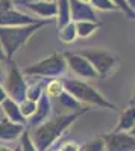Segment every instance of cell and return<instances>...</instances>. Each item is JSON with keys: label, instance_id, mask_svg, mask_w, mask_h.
<instances>
[{"label": "cell", "instance_id": "cell-2", "mask_svg": "<svg viewBox=\"0 0 135 151\" xmlns=\"http://www.w3.org/2000/svg\"><path fill=\"white\" fill-rule=\"evenodd\" d=\"M49 21L41 20L35 24L29 26H18V27H0V44L3 47V52L6 59L11 60L18 50L29 41V38L43 26H46Z\"/></svg>", "mask_w": 135, "mask_h": 151}, {"label": "cell", "instance_id": "cell-34", "mask_svg": "<svg viewBox=\"0 0 135 151\" xmlns=\"http://www.w3.org/2000/svg\"><path fill=\"white\" fill-rule=\"evenodd\" d=\"M131 106H135V86H134V92H132V98H131Z\"/></svg>", "mask_w": 135, "mask_h": 151}, {"label": "cell", "instance_id": "cell-19", "mask_svg": "<svg viewBox=\"0 0 135 151\" xmlns=\"http://www.w3.org/2000/svg\"><path fill=\"white\" fill-rule=\"evenodd\" d=\"M78 38V33H76V26H75V23H68L67 26L64 27H61L59 29V40L65 42V44H70L73 42Z\"/></svg>", "mask_w": 135, "mask_h": 151}, {"label": "cell", "instance_id": "cell-25", "mask_svg": "<svg viewBox=\"0 0 135 151\" xmlns=\"http://www.w3.org/2000/svg\"><path fill=\"white\" fill-rule=\"evenodd\" d=\"M21 151H38L35 148L32 139H30V136H29V132L28 130H24L23 134H21Z\"/></svg>", "mask_w": 135, "mask_h": 151}, {"label": "cell", "instance_id": "cell-7", "mask_svg": "<svg viewBox=\"0 0 135 151\" xmlns=\"http://www.w3.org/2000/svg\"><path fill=\"white\" fill-rule=\"evenodd\" d=\"M108 151H135V136L126 132H112L102 134Z\"/></svg>", "mask_w": 135, "mask_h": 151}, {"label": "cell", "instance_id": "cell-9", "mask_svg": "<svg viewBox=\"0 0 135 151\" xmlns=\"http://www.w3.org/2000/svg\"><path fill=\"white\" fill-rule=\"evenodd\" d=\"M41 21L40 18H33L21 11L9 8L3 14H0V27H18V26H29Z\"/></svg>", "mask_w": 135, "mask_h": 151}, {"label": "cell", "instance_id": "cell-11", "mask_svg": "<svg viewBox=\"0 0 135 151\" xmlns=\"http://www.w3.org/2000/svg\"><path fill=\"white\" fill-rule=\"evenodd\" d=\"M23 5L26 6L32 14H35L40 20L41 18L43 20L53 18V17H56V12H58L55 0H50V2H28V0H24Z\"/></svg>", "mask_w": 135, "mask_h": 151}, {"label": "cell", "instance_id": "cell-17", "mask_svg": "<svg viewBox=\"0 0 135 151\" xmlns=\"http://www.w3.org/2000/svg\"><path fill=\"white\" fill-rule=\"evenodd\" d=\"M56 100H58L56 106L62 109L64 113H67L68 110H78V109L81 107L79 103H78V100H76L75 97H71L68 92H62Z\"/></svg>", "mask_w": 135, "mask_h": 151}, {"label": "cell", "instance_id": "cell-3", "mask_svg": "<svg viewBox=\"0 0 135 151\" xmlns=\"http://www.w3.org/2000/svg\"><path fill=\"white\" fill-rule=\"evenodd\" d=\"M62 82H64L65 91L71 97H75L78 101L87 103V104H94L99 107H106V109H115V106L112 103H109L105 97H102V94H99L88 83L78 80V79H64Z\"/></svg>", "mask_w": 135, "mask_h": 151}, {"label": "cell", "instance_id": "cell-21", "mask_svg": "<svg viewBox=\"0 0 135 151\" xmlns=\"http://www.w3.org/2000/svg\"><path fill=\"white\" fill-rule=\"evenodd\" d=\"M90 5H91V8H93L94 11H102V12L118 11L117 6L112 3V0H91Z\"/></svg>", "mask_w": 135, "mask_h": 151}, {"label": "cell", "instance_id": "cell-29", "mask_svg": "<svg viewBox=\"0 0 135 151\" xmlns=\"http://www.w3.org/2000/svg\"><path fill=\"white\" fill-rule=\"evenodd\" d=\"M6 98V91L0 86V103H3V100Z\"/></svg>", "mask_w": 135, "mask_h": 151}, {"label": "cell", "instance_id": "cell-20", "mask_svg": "<svg viewBox=\"0 0 135 151\" xmlns=\"http://www.w3.org/2000/svg\"><path fill=\"white\" fill-rule=\"evenodd\" d=\"M62 92H65V88H64V82L62 80H58V79H53L52 82H49L46 85V95L47 97H53V98H58Z\"/></svg>", "mask_w": 135, "mask_h": 151}, {"label": "cell", "instance_id": "cell-16", "mask_svg": "<svg viewBox=\"0 0 135 151\" xmlns=\"http://www.w3.org/2000/svg\"><path fill=\"white\" fill-rule=\"evenodd\" d=\"M135 125V106H129L128 109H125L120 115L118 124L114 132H129Z\"/></svg>", "mask_w": 135, "mask_h": 151}, {"label": "cell", "instance_id": "cell-10", "mask_svg": "<svg viewBox=\"0 0 135 151\" xmlns=\"http://www.w3.org/2000/svg\"><path fill=\"white\" fill-rule=\"evenodd\" d=\"M70 2V12H71V21H96L99 23L96 15V11L91 8L90 3L81 2V0H68Z\"/></svg>", "mask_w": 135, "mask_h": 151}, {"label": "cell", "instance_id": "cell-4", "mask_svg": "<svg viewBox=\"0 0 135 151\" xmlns=\"http://www.w3.org/2000/svg\"><path fill=\"white\" fill-rule=\"evenodd\" d=\"M78 53L87 59L93 65V68L97 71V74L102 76V77H108L118 64L117 56L111 52H108V50H105V48H97V47L82 48Z\"/></svg>", "mask_w": 135, "mask_h": 151}, {"label": "cell", "instance_id": "cell-13", "mask_svg": "<svg viewBox=\"0 0 135 151\" xmlns=\"http://www.w3.org/2000/svg\"><path fill=\"white\" fill-rule=\"evenodd\" d=\"M24 132L23 124H15L6 119L0 121V141H15L18 136H21Z\"/></svg>", "mask_w": 135, "mask_h": 151}, {"label": "cell", "instance_id": "cell-27", "mask_svg": "<svg viewBox=\"0 0 135 151\" xmlns=\"http://www.w3.org/2000/svg\"><path fill=\"white\" fill-rule=\"evenodd\" d=\"M61 151H79V147L75 142H65L62 145V150H61Z\"/></svg>", "mask_w": 135, "mask_h": 151}, {"label": "cell", "instance_id": "cell-36", "mask_svg": "<svg viewBox=\"0 0 135 151\" xmlns=\"http://www.w3.org/2000/svg\"><path fill=\"white\" fill-rule=\"evenodd\" d=\"M28 2H50V0H28Z\"/></svg>", "mask_w": 135, "mask_h": 151}, {"label": "cell", "instance_id": "cell-30", "mask_svg": "<svg viewBox=\"0 0 135 151\" xmlns=\"http://www.w3.org/2000/svg\"><path fill=\"white\" fill-rule=\"evenodd\" d=\"M0 60H6V55H5V52H3L2 44H0Z\"/></svg>", "mask_w": 135, "mask_h": 151}, {"label": "cell", "instance_id": "cell-8", "mask_svg": "<svg viewBox=\"0 0 135 151\" xmlns=\"http://www.w3.org/2000/svg\"><path fill=\"white\" fill-rule=\"evenodd\" d=\"M62 55H64V59L67 62V67H70V70L75 73V74L81 76V77H87V79H96V77H99V74H97V71L93 68V65L83 56H81L78 52L76 53L65 52Z\"/></svg>", "mask_w": 135, "mask_h": 151}, {"label": "cell", "instance_id": "cell-26", "mask_svg": "<svg viewBox=\"0 0 135 151\" xmlns=\"http://www.w3.org/2000/svg\"><path fill=\"white\" fill-rule=\"evenodd\" d=\"M112 3L117 6L118 11L125 12V14H126L129 18H135V11L126 3V0H112Z\"/></svg>", "mask_w": 135, "mask_h": 151}, {"label": "cell", "instance_id": "cell-18", "mask_svg": "<svg viewBox=\"0 0 135 151\" xmlns=\"http://www.w3.org/2000/svg\"><path fill=\"white\" fill-rule=\"evenodd\" d=\"M76 26V33L79 38H87L90 35H93L97 27L100 26V23H96V21H78L75 23Z\"/></svg>", "mask_w": 135, "mask_h": 151}, {"label": "cell", "instance_id": "cell-31", "mask_svg": "<svg viewBox=\"0 0 135 151\" xmlns=\"http://www.w3.org/2000/svg\"><path fill=\"white\" fill-rule=\"evenodd\" d=\"M0 151H12V148L6 147L5 144H0Z\"/></svg>", "mask_w": 135, "mask_h": 151}, {"label": "cell", "instance_id": "cell-35", "mask_svg": "<svg viewBox=\"0 0 135 151\" xmlns=\"http://www.w3.org/2000/svg\"><path fill=\"white\" fill-rule=\"evenodd\" d=\"M129 133H131L132 136H135V125H134V127H132V129L129 130Z\"/></svg>", "mask_w": 135, "mask_h": 151}, {"label": "cell", "instance_id": "cell-37", "mask_svg": "<svg viewBox=\"0 0 135 151\" xmlns=\"http://www.w3.org/2000/svg\"><path fill=\"white\" fill-rule=\"evenodd\" d=\"M81 2H85V3H90L91 0H81Z\"/></svg>", "mask_w": 135, "mask_h": 151}, {"label": "cell", "instance_id": "cell-32", "mask_svg": "<svg viewBox=\"0 0 135 151\" xmlns=\"http://www.w3.org/2000/svg\"><path fill=\"white\" fill-rule=\"evenodd\" d=\"M0 82H5V71H3L2 65H0Z\"/></svg>", "mask_w": 135, "mask_h": 151}, {"label": "cell", "instance_id": "cell-22", "mask_svg": "<svg viewBox=\"0 0 135 151\" xmlns=\"http://www.w3.org/2000/svg\"><path fill=\"white\" fill-rule=\"evenodd\" d=\"M43 82H36L33 85H30L26 91V98L32 100V101H38L40 97L43 95Z\"/></svg>", "mask_w": 135, "mask_h": 151}, {"label": "cell", "instance_id": "cell-23", "mask_svg": "<svg viewBox=\"0 0 135 151\" xmlns=\"http://www.w3.org/2000/svg\"><path fill=\"white\" fill-rule=\"evenodd\" d=\"M18 107H20V112H21V115L26 118V121H28V118H30L33 113H35V110H36V101H32V100H24V101H21L20 104H18Z\"/></svg>", "mask_w": 135, "mask_h": 151}, {"label": "cell", "instance_id": "cell-6", "mask_svg": "<svg viewBox=\"0 0 135 151\" xmlns=\"http://www.w3.org/2000/svg\"><path fill=\"white\" fill-rule=\"evenodd\" d=\"M5 82H6V94L11 97V100L17 101L18 104L26 100V91H28L26 82H24L17 65L12 64L11 60H9V68H8Z\"/></svg>", "mask_w": 135, "mask_h": 151}, {"label": "cell", "instance_id": "cell-15", "mask_svg": "<svg viewBox=\"0 0 135 151\" xmlns=\"http://www.w3.org/2000/svg\"><path fill=\"white\" fill-rule=\"evenodd\" d=\"M56 2V23L58 29L67 26L68 23H71V12H70V2L68 0H55Z\"/></svg>", "mask_w": 135, "mask_h": 151}, {"label": "cell", "instance_id": "cell-24", "mask_svg": "<svg viewBox=\"0 0 135 151\" xmlns=\"http://www.w3.org/2000/svg\"><path fill=\"white\" fill-rule=\"evenodd\" d=\"M103 148H105V142L100 136V137H96L94 141L85 144L83 147H81L79 151H103Z\"/></svg>", "mask_w": 135, "mask_h": 151}, {"label": "cell", "instance_id": "cell-12", "mask_svg": "<svg viewBox=\"0 0 135 151\" xmlns=\"http://www.w3.org/2000/svg\"><path fill=\"white\" fill-rule=\"evenodd\" d=\"M50 109H52L50 100H49V97H47L46 94H43V95L40 97V100H38V104H36L35 113H33L30 118H28L26 124H29L30 127H38V125L49 116V112H50Z\"/></svg>", "mask_w": 135, "mask_h": 151}, {"label": "cell", "instance_id": "cell-38", "mask_svg": "<svg viewBox=\"0 0 135 151\" xmlns=\"http://www.w3.org/2000/svg\"><path fill=\"white\" fill-rule=\"evenodd\" d=\"M12 151H21V148H15V150H12Z\"/></svg>", "mask_w": 135, "mask_h": 151}, {"label": "cell", "instance_id": "cell-33", "mask_svg": "<svg viewBox=\"0 0 135 151\" xmlns=\"http://www.w3.org/2000/svg\"><path fill=\"white\" fill-rule=\"evenodd\" d=\"M126 3H128V5H129V6L134 9V11H135V0H126Z\"/></svg>", "mask_w": 135, "mask_h": 151}, {"label": "cell", "instance_id": "cell-1", "mask_svg": "<svg viewBox=\"0 0 135 151\" xmlns=\"http://www.w3.org/2000/svg\"><path fill=\"white\" fill-rule=\"evenodd\" d=\"M83 112L85 110L75 112V113H64V115H58L52 119L46 121L44 124H40L38 127L32 132V136H30L35 148L38 151H46L61 134L64 133V130L67 127H70Z\"/></svg>", "mask_w": 135, "mask_h": 151}, {"label": "cell", "instance_id": "cell-5", "mask_svg": "<svg viewBox=\"0 0 135 151\" xmlns=\"http://www.w3.org/2000/svg\"><path fill=\"white\" fill-rule=\"evenodd\" d=\"M67 68V62L64 59V55L53 53L49 58L36 62V64L28 67L24 70V74L28 76H44V77H56L62 74Z\"/></svg>", "mask_w": 135, "mask_h": 151}, {"label": "cell", "instance_id": "cell-14", "mask_svg": "<svg viewBox=\"0 0 135 151\" xmlns=\"http://www.w3.org/2000/svg\"><path fill=\"white\" fill-rule=\"evenodd\" d=\"M2 107L6 113V116L9 121L12 122H15V124H26V118H24L21 115V112H20V107L18 104L14 101V100H11V98H5L3 100V103H2Z\"/></svg>", "mask_w": 135, "mask_h": 151}, {"label": "cell", "instance_id": "cell-28", "mask_svg": "<svg viewBox=\"0 0 135 151\" xmlns=\"http://www.w3.org/2000/svg\"><path fill=\"white\" fill-rule=\"evenodd\" d=\"M9 8H12L11 0H0V14H3V12L8 11Z\"/></svg>", "mask_w": 135, "mask_h": 151}]
</instances>
